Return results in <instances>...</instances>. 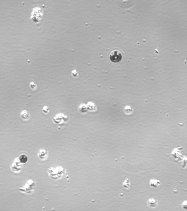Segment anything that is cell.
<instances>
[{
    "instance_id": "1",
    "label": "cell",
    "mask_w": 187,
    "mask_h": 211,
    "mask_svg": "<svg viewBox=\"0 0 187 211\" xmlns=\"http://www.w3.org/2000/svg\"><path fill=\"white\" fill-rule=\"evenodd\" d=\"M109 58L111 62L114 63H117L121 61L122 56L120 51L117 50H114L110 54Z\"/></svg>"
},
{
    "instance_id": "2",
    "label": "cell",
    "mask_w": 187,
    "mask_h": 211,
    "mask_svg": "<svg viewBox=\"0 0 187 211\" xmlns=\"http://www.w3.org/2000/svg\"><path fill=\"white\" fill-rule=\"evenodd\" d=\"M32 180H30L29 181H28L27 182V184H26V185L25 186V187H27V188L24 190L23 191H25L26 192H30L32 191V190H34V188L35 186V182H34L32 184H30L31 182H32Z\"/></svg>"
},
{
    "instance_id": "3",
    "label": "cell",
    "mask_w": 187,
    "mask_h": 211,
    "mask_svg": "<svg viewBox=\"0 0 187 211\" xmlns=\"http://www.w3.org/2000/svg\"><path fill=\"white\" fill-rule=\"evenodd\" d=\"M39 157L41 160H44L47 157V152L44 149H41L39 153Z\"/></svg>"
},
{
    "instance_id": "4",
    "label": "cell",
    "mask_w": 187,
    "mask_h": 211,
    "mask_svg": "<svg viewBox=\"0 0 187 211\" xmlns=\"http://www.w3.org/2000/svg\"><path fill=\"white\" fill-rule=\"evenodd\" d=\"M149 184H150V186H151V187L157 188L158 186H159V185H160V182L158 180H155V179H151V180H150V181L149 182Z\"/></svg>"
},
{
    "instance_id": "5",
    "label": "cell",
    "mask_w": 187,
    "mask_h": 211,
    "mask_svg": "<svg viewBox=\"0 0 187 211\" xmlns=\"http://www.w3.org/2000/svg\"><path fill=\"white\" fill-rule=\"evenodd\" d=\"M148 206L150 207H155L157 205V201L153 199H150L147 202Z\"/></svg>"
},
{
    "instance_id": "6",
    "label": "cell",
    "mask_w": 187,
    "mask_h": 211,
    "mask_svg": "<svg viewBox=\"0 0 187 211\" xmlns=\"http://www.w3.org/2000/svg\"><path fill=\"white\" fill-rule=\"evenodd\" d=\"M18 159L19 160L20 163L24 164L27 161V156L25 155V154H21V155L19 157Z\"/></svg>"
},
{
    "instance_id": "7",
    "label": "cell",
    "mask_w": 187,
    "mask_h": 211,
    "mask_svg": "<svg viewBox=\"0 0 187 211\" xmlns=\"http://www.w3.org/2000/svg\"><path fill=\"white\" fill-rule=\"evenodd\" d=\"M133 110L132 108L129 106H127L125 107L124 108V113H126L127 114H130L133 112Z\"/></svg>"
},
{
    "instance_id": "8",
    "label": "cell",
    "mask_w": 187,
    "mask_h": 211,
    "mask_svg": "<svg viewBox=\"0 0 187 211\" xmlns=\"http://www.w3.org/2000/svg\"><path fill=\"white\" fill-rule=\"evenodd\" d=\"M20 116L24 119H27L29 118V114L26 111H23L20 114Z\"/></svg>"
},
{
    "instance_id": "9",
    "label": "cell",
    "mask_w": 187,
    "mask_h": 211,
    "mask_svg": "<svg viewBox=\"0 0 187 211\" xmlns=\"http://www.w3.org/2000/svg\"><path fill=\"white\" fill-rule=\"evenodd\" d=\"M80 111L82 112H86L87 111V108L85 104H81L79 107Z\"/></svg>"
},
{
    "instance_id": "10",
    "label": "cell",
    "mask_w": 187,
    "mask_h": 211,
    "mask_svg": "<svg viewBox=\"0 0 187 211\" xmlns=\"http://www.w3.org/2000/svg\"><path fill=\"white\" fill-rule=\"evenodd\" d=\"M20 162L19 161L18 163V162H15V161H14V162L13 163V168H12L13 170H14V171H18L19 169H18V167H20V166L19 165V163H20Z\"/></svg>"
},
{
    "instance_id": "11",
    "label": "cell",
    "mask_w": 187,
    "mask_h": 211,
    "mask_svg": "<svg viewBox=\"0 0 187 211\" xmlns=\"http://www.w3.org/2000/svg\"><path fill=\"white\" fill-rule=\"evenodd\" d=\"M123 186H124V188H127V189H129V188H130V181H129V179L128 178H127L126 180H125V181H124V182H123Z\"/></svg>"
},
{
    "instance_id": "12",
    "label": "cell",
    "mask_w": 187,
    "mask_h": 211,
    "mask_svg": "<svg viewBox=\"0 0 187 211\" xmlns=\"http://www.w3.org/2000/svg\"><path fill=\"white\" fill-rule=\"evenodd\" d=\"M30 87H31V89H32V90H34V89H35L36 88V85L35 84H34V82H32V83H30Z\"/></svg>"
},
{
    "instance_id": "13",
    "label": "cell",
    "mask_w": 187,
    "mask_h": 211,
    "mask_svg": "<svg viewBox=\"0 0 187 211\" xmlns=\"http://www.w3.org/2000/svg\"><path fill=\"white\" fill-rule=\"evenodd\" d=\"M71 74L74 77H77L78 76V73L76 72V70H72V72H71Z\"/></svg>"
},
{
    "instance_id": "14",
    "label": "cell",
    "mask_w": 187,
    "mask_h": 211,
    "mask_svg": "<svg viewBox=\"0 0 187 211\" xmlns=\"http://www.w3.org/2000/svg\"><path fill=\"white\" fill-rule=\"evenodd\" d=\"M182 206L183 208L187 210V201H185L183 202L182 205Z\"/></svg>"
},
{
    "instance_id": "15",
    "label": "cell",
    "mask_w": 187,
    "mask_h": 211,
    "mask_svg": "<svg viewBox=\"0 0 187 211\" xmlns=\"http://www.w3.org/2000/svg\"><path fill=\"white\" fill-rule=\"evenodd\" d=\"M48 111H49V110H48V107L47 106H44L43 107V113H48Z\"/></svg>"
}]
</instances>
